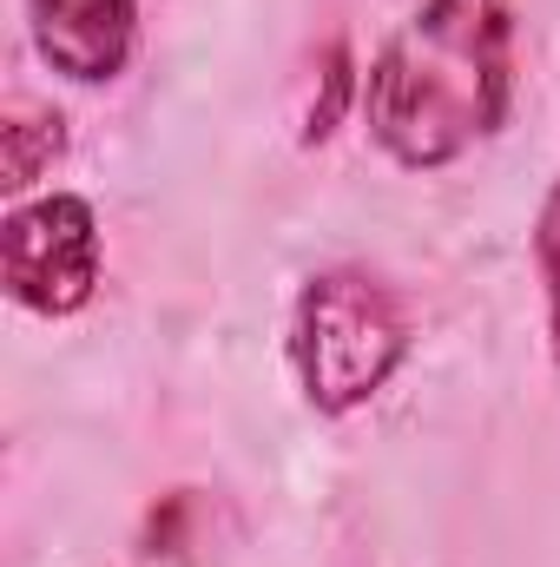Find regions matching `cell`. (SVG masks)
<instances>
[{"label":"cell","instance_id":"cell-1","mask_svg":"<svg viewBox=\"0 0 560 567\" xmlns=\"http://www.w3.org/2000/svg\"><path fill=\"white\" fill-rule=\"evenodd\" d=\"M515 7L409 0L363 73V126L403 172H448L515 113Z\"/></svg>","mask_w":560,"mask_h":567},{"label":"cell","instance_id":"cell-4","mask_svg":"<svg viewBox=\"0 0 560 567\" xmlns=\"http://www.w3.org/2000/svg\"><path fill=\"white\" fill-rule=\"evenodd\" d=\"M40 66L66 86H113L139 53V0H20Z\"/></svg>","mask_w":560,"mask_h":567},{"label":"cell","instance_id":"cell-6","mask_svg":"<svg viewBox=\"0 0 560 567\" xmlns=\"http://www.w3.org/2000/svg\"><path fill=\"white\" fill-rule=\"evenodd\" d=\"M350 113H363V66H356V47L336 33L317 53V80H310V106H303L297 145H330Z\"/></svg>","mask_w":560,"mask_h":567},{"label":"cell","instance_id":"cell-3","mask_svg":"<svg viewBox=\"0 0 560 567\" xmlns=\"http://www.w3.org/2000/svg\"><path fill=\"white\" fill-rule=\"evenodd\" d=\"M106 284V231L86 192H33L0 218V290L40 323H73Z\"/></svg>","mask_w":560,"mask_h":567},{"label":"cell","instance_id":"cell-5","mask_svg":"<svg viewBox=\"0 0 560 567\" xmlns=\"http://www.w3.org/2000/svg\"><path fill=\"white\" fill-rule=\"evenodd\" d=\"M66 113L60 106H33V100H20L7 120H0V192H13V198H27L60 158H66Z\"/></svg>","mask_w":560,"mask_h":567},{"label":"cell","instance_id":"cell-7","mask_svg":"<svg viewBox=\"0 0 560 567\" xmlns=\"http://www.w3.org/2000/svg\"><path fill=\"white\" fill-rule=\"evenodd\" d=\"M528 245H535L541 317H548V363H554V377H560V178L548 185V198H541V212H535V231H528Z\"/></svg>","mask_w":560,"mask_h":567},{"label":"cell","instance_id":"cell-2","mask_svg":"<svg viewBox=\"0 0 560 567\" xmlns=\"http://www.w3.org/2000/svg\"><path fill=\"white\" fill-rule=\"evenodd\" d=\"M283 357H290L303 410L323 423H350L416 357L409 297L370 265H323L290 297Z\"/></svg>","mask_w":560,"mask_h":567}]
</instances>
